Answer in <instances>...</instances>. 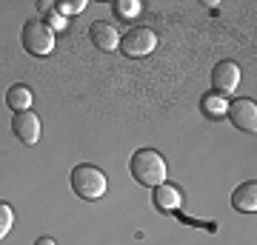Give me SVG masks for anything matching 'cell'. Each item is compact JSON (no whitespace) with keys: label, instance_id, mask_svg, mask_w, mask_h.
<instances>
[{"label":"cell","instance_id":"obj_1","mask_svg":"<svg viewBox=\"0 0 257 245\" xmlns=\"http://www.w3.org/2000/svg\"><path fill=\"white\" fill-rule=\"evenodd\" d=\"M128 171L132 177L140 182V185H149V188H157L166 182V160L157 154L155 148H140L132 154L128 160Z\"/></svg>","mask_w":257,"mask_h":245},{"label":"cell","instance_id":"obj_2","mask_svg":"<svg viewBox=\"0 0 257 245\" xmlns=\"http://www.w3.org/2000/svg\"><path fill=\"white\" fill-rule=\"evenodd\" d=\"M69 182H72V191L80 197V200L92 202V200H100L103 194H106V174L97 168V165H74L72 168V177H69Z\"/></svg>","mask_w":257,"mask_h":245},{"label":"cell","instance_id":"obj_3","mask_svg":"<svg viewBox=\"0 0 257 245\" xmlns=\"http://www.w3.org/2000/svg\"><path fill=\"white\" fill-rule=\"evenodd\" d=\"M20 40H23V49L35 57H46L55 52V32L43 20H29V23H23Z\"/></svg>","mask_w":257,"mask_h":245},{"label":"cell","instance_id":"obj_4","mask_svg":"<svg viewBox=\"0 0 257 245\" xmlns=\"http://www.w3.org/2000/svg\"><path fill=\"white\" fill-rule=\"evenodd\" d=\"M117 49L123 52L126 57H146L157 49V35L155 29L149 26H138V29H128L126 35L120 37Z\"/></svg>","mask_w":257,"mask_h":245},{"label":"cell","instance_id":"obj_5","mask_svg":"<svg viewBox=\"0 0 257 245\" xmlns=\"http://www.w3.org/2000/svg\"><path fill=\"white\" fill-rule=\"evenodd\" d=\"M226 117L231 120V126L237 131H246V134H254L257 128V106L251 97H243V100H234L226 109Z\"/></svg>","mask_w":257,"mask_h":245},{"label":"cell","instance_id":"obj_6","mask_svg":"<svg viewBox=\"0 0 257 245\" xmlns=\"http://www.w3.org/2000/svg\"><path fill=\"white\" fill-rule=\"evenodd\" d=\"M211 86L217 89V94H231V91L240 86V66L231 63V60H220V63H214L211 69Z\"/></svg>","mask_w":257,"mask_h":245},{"label":"cell","instance_id":"obj_7","mask_svg":"<svg viewBox=\"0 0 257 245\" xmlns=\"http://www.w3.org/2000/svg\"><path fill=\"white\" fill-rule=\"evenodd\" d=\"M12 131H15V137L23 145H35L40 140V117L35 111H20L12 120Z\"/></svg>","mask_w":257,"mask_h":245},{"label":"cell","instance_id":"obj_8","mask_svg":"<svg viewBox=\"0 0 257 245\" xmlns=\"http://www.w3.org/2000/svg\"><path fill=\"white\" fill-rule=\"evenodd\" d=\"M89 37H92V43L100 49V52H114L120 43V35L117 29L111 26V23H103V20H97V23H92V29H89Z\"/></svg>","mask_w":257,"mask_h":245},{"label":"cell","instance_id":"obj_9","mask_svg":"<svg viewBox=\"0 0 257 245\" xmlns=\"http://www.w3.org/2000/svg\"><path fill=\"white\" fill-rule=\"evenodd\" d=\"M231 205L237 211H243V214H254L257 211V182L254 180L240 182L234 188V194H231Z\"/></svg>","mask_w":257,"mask_h":245},{"label":"cell","instance_id":"obj_10","mask_svg":"<svg viewBox=\"0 0 257 245\" xmlns=\"http://www.w3.org/2000/svg\"><path fill=\"white\" fill-rule=\"evenodd\" d=\"M180 202H183V197H180V191H177L175 185L163 182V185H157L155 188V205L160 211H177L180 208Z\"/></svg>","mask_w":257,"mask_h":245},{"label":"cell","instance_id":"obj_11","mask_svg":"<svg viewBox=\"0 0 257 245\" xmlns=\"http://www.w3.org/2000/svg\"><path fill=\"white\" fill-rule=\"evenodd\" d=\"M6 106H9V109H15V114L29 111V109H32V91H29L23 83L9 86V91H6Z\"/></svg>","mask_w":257,"mask_h":245},{"label":"cell","instance_id":"obj_12","mask_svg":"<svg viewBox=\"0 0 257 245\" xmlns=\"http://www.w3.org/2000/svg\"><path fill=\"white\" fill-rule=\"evenodd\" d=\"M200 109H203V114H206V117L220 120V117H226V109H229V103L223 100L220 94H206V97L200 100Z\"/></svg>","mask_w":257,"mask_h":245},{"label":"cell","instance_id":"obj_13","mask_svg":"<svg viewBox=\"0 0 257 245\" xmlns=\"http://www.w3.org/2000/svg\"><path fill=\"white\" fill-rule=\"evenodd\" d=\"M111 9H114V15H117V18L135 20L140 15V9H143V6H140L138 0H114V3H111Z\"/></svg>","mask_w":257,"mask_h":245},{"label":"cell","instance_id":"obj_14","mask_svg":"<svg viewBox=\"0 0 257 245\" xmlns=\"http://www.w3.org/2000/svg\"><path fill=\"white\" fill-rule=\"evenodd\" d=\"M55 9H57V15L69 18V15H77V12L86 9V0H57Z\"/></svg>","mask_w":257,"mask_h":245},{"label":"cell","instance_id":"obj_15","mask_svg":"<svg viewBox=\"0 0 257 245\" xmlns=\"http://www.w3.org/2000/svg\"><path fill=\"white\" fill-rule=\"evenodd\" d=\"M12 222H15V211H12V205L0 202V239L12 231Z\"/></svg>","mask_w":257,"mask_h":245},{"label":"cell","instance_id":"obj_16","mask_svg":"<svg viewBox=\"0 0 257 245\" xmlns=\"http://www.w3.org/2000/svg\"><path fill=\"white\" fill-rule=\"evenodd\" d=\"M43 23H46L52 32H55V29H66V18H63V15H57V9L46 12V20H43Z\"/></svg>","mask_w":257,"mask_h":245},{"label":"cell","instance_id":"obj_17","mask_svg":"<svg viewBox=\"0 0 257 245\" xmlns=\"http://www.w3.org/2000/svg\"><path fill=\"white\" fill-rule=\"evenodd\" d=\"M37 9H40L43 15H46V12H52V9H55V3H49V0H40V3H37Z\"/></svg>","mask_w":257,"mask_h":245},{"label":"cell","instance_id":"obj_18","mask_svg":"<svg viewBox=\"0 0 257 245\" xmlns=\"http://www.w3.org/2000/svg\"><path fill=\"white\" fill-rule=\"evenodd\" d=\"M35 245H55V239H52V236H40Z\"/></svg>","mask_w":257,"mask_h":245}]
</instances>
